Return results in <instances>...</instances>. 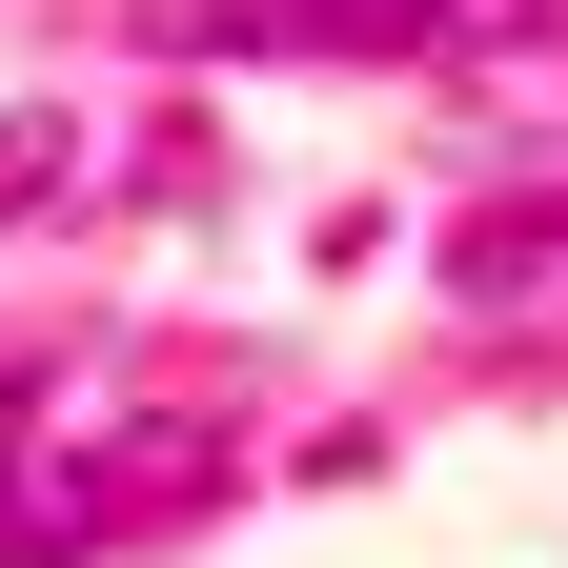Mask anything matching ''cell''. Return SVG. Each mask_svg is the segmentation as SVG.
I'll return each mask as SVG.
<instances>
[{"label":"cell","mask_w":568,"mask_h":568,"mask_svg":"<svg viewBox=\"0 0 568 568\" xmlns=\"http://www.w3.org/2000/svg\"><path fill=\"white\" fill-rule=\"evenodd\" d=\"M548 0H142V41H264V61H426V41H528Z\"/></svg>","instance_id":"6da1fadb"},{"label":"cell","mask_w":568,"mask_h":568,"mask_svg":"<svg viewBox=\"0 0 568 568\" xmlns=\"http://www.w3.org/2000/svg\"><path fill=\"white\" fill-rule=\"evenodd\" d=\"M447 264H467V284H487V305H528V284H548V264H568V203H508V224H467V244H447Z\"/></svg>","instance_id":"3957f363"},{"label":"cell","mask_w":568,"mask_h":568,"mask_svg":"<svg viewBox=\"0 0 568 568\" xmlns=\"http://www.w3.org/2000/svg\"><path fill=\"white\" fill-rule=\"evenodd\" d=\"M203 467H102V447H0V568H61V548H102L142 508H183Z\"/></svg>","instance_id":"7a4b0ae2"},{"label":"cell","mask_w":568,"mask_h":568,"mask_svg":"<svg viewBox=\"0 0 568 568\" xmlns=\"http://www.w3.org/2000/svg\"><path fill=\"white\" fill-rule=\"evenodd\" d=\"M61 183H82V142H61V122L21 102V122H0V224H21V203H61Z\"/></svg>","instance_id":"277c9868"}]
</instances>
